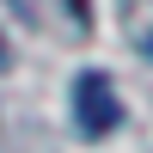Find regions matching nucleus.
<instances>
[{
    "label": "nucleus",
    "mask_w": 153,
    "mask_h": 153,
    "mask_svg": "<svg viewBox=\"0 0 153 153\" xmlns=\"http://www.w3.org/2000/svg\"><path fill=\"white\" fill-rule=\"evenodd\" d=\"M0 55H6V43H0Z\"/></svg>",
    "instance_id": "f03ea898"
},
{
    "label": "nucleus",
    "mask_w": 153,
    "mask_h": 153,
    "mask_svg": "<svg viewBox=\"0 0 153 153\" xmlns=\"http://www.w3.org/2000/svg\"><path fill=\"white\" fill-rule=\"evenodd\" d=\"M74 123H80V135H92V141L123 123V98H117V86H110V74L86 68L80 80H74Z\"/></svg>",
    "instance_id": "f257e3e1"
}]
</instances>
